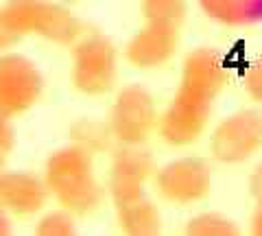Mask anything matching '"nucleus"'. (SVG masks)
I'll return each instance as SVG.
<instances>
[{"mask_svg":"<svg viewBox=\"0 0 262 236\" xmlns=\"http://www.w3.org/2000/svg\"><path fill=\"white\" fill-rule=\"evenodd\" d=\"M225 85V57L212 46L192 48L182 61L173 99L166 110L160 112V140L170 149H186L194 144L206 132L214 101Z\"/></svg>","mask_w":262,"mask_h":236,"instance_id":"nucleus-1","label":"nucleus"},{"mask_svg":"<svg viewBox=\"0 0 262 236\" xmlns=\"http://www.w3.org/2000/svg\"><path fill=\"white\" fill-rule=\"evenodd\" d=\"M15 146V127L13 118L0 112V160L5 156H9Z\"/></svg>","mask_w":262,"mask_h":236,"instance_id":"nucleus-19","label":"nucleus"},{"mask_svg":"<svg viewBox=\"0 0 262 236\" xmlns=\"http://www.w3.org/2000/svg\"><path fill=\"white\" fill-rule=\"evenodd\" d=\"M94 158L79 144H63L46 158L44 182L51 199L77 219L92 217L103 206L107 188L98 182Z\"/></svg>","mask_w":262,"mask_h":236,"instance_id":"nucleus-3","label":"nucleus"},{"mask_svg":"<svg viewBox=\"0 0 262 236\" xmlns=\"http://www.w3.org/2000/svg\"><path fill=\"white\" fill-rule=\"evenodd\" d=\"M77 232V217L68 212L66 208L42 210L39 219L35 221L33 234L37 236H72Z\"/></svg>","mask_w":262,"mask_h":236,"instance_id":"nucleus-17","label":"nucleus"},{"mask_svg":"<svg viewBox=\"0 0 262 236\" xmlns=\"http://www.w3.org/2000/svg\"><path fill=\"white\" fill-rule=\"evenodd\" d=\"M262 149V112L241 110L223 118L210 138V153L221 164H243Z\"/></svg>","mask_w":262,"mask_h":236,"instance_id":"nucleus-9","label":"nucleus"},{"mask_svg":"<svg viewBox=\"0 0 262 236\" xmlns=\"http://www.w3.org/2000/svg\"><path fill=\"white\" fill-rule=\"evenodd\" d=\"M68 138L72 144H79L81 149L90 151L92 156H101L105 151H112L116 142H114L112 129L107 120H98L94 116H81L68 127Z\"/></svg>","mask_w":262,"mask_h":236,"instance_id":"nucleus-14","label":"nucleus"},{"mask_svg":"<svg viewBox=\"0 0 262 236\" xmlns=\"http://www.w3.org/2000/svg\"><path fill=\"white\" fill-rule=\"evenodd\" d=\"M63 3H83V0H63Z\"/></svg>","mask_w":262,"mask_h":236,"instance_id":"nucleus-23","label":"nucleus"},{"mask_svg":"<svg viewBox=\"0 0 262 236\" xmlns=\"http://www.w3.org/2000/svg\"><path fill=\"white\" fill-rule=\"evenodd\" d=\"M251 234H256V236H262V203H258L256 210H253V214H251Z\"/></svg>","mask_w":262,"mask_h":236,"instance_id":"nucleus-22","label":"nucleus"},{"mask_svg":"<svg viewBox=\"0 0 262 236\" xmlns=\"http://www.w3.org/2000/svg\"><path fill=\"white\" fill-rule=\"evenodd\" d=\"M199 9L212 22L232 29L262 24V0H196Z\"/></svg>","mask_w":262,"mask_h":236,"instance_id":"nucleus-13","label":"nucleus"},{"mask_svg":"<svg viewBox=\"0 0 262 236\" xmlns=\"http://www.w3.org/2000/svg\"><path fill=\"white\" fill-rule=\"evenodd\" d=\"M13 232V214L0 203V236H9Z\"/></svg>","mask_w":262,"mask_h":236,"instance_id":"nucleus-21","label":"nucleus"},{"mask_svg":"<svg viewBox=\"0 0 262 236\" xmlns=\"http://www.w3.org/2000/svg\"><path fill=\"white\" fill-rule=\"evenodd\" d=\"M249 192L258 203H262V164H258L249 175Z\"/></svg>","mask_w":262,"mask_h":236,"instance_id":"nucleus-20","label":"nucleus"},{"mask_svg":"<svg viewBox=\"0 0 262 236\" xmlns=\"http://www.w3.org/2000/svg\"><path fill=\"white\" fill-rule=\"evenodd\" d=\"M158 123L160 110L146 85L129 83L116 92L107 116V125L116 144H146L158 134Z\"/></svg>","mask_w":262,"mask_h":236,"instance_id":"nucleus-5","label":"nucleus"},{"mask_svg":"<svg viewBox=\"0 0 262 236\" xmlns=\"http://www.w3.org/2000/svg\"><path fill=\"white\" fill-rule=\"evenodd\" d=\"M140 15L144 22L182 29L188 15V3L186 0H140Z\"/></svg>","mask_w":262,"mask_h":236,"instance_id":"nucleus-15","label":"nucleus"},{"mask_svg":"<svg viewBox=\"0 0 262 236\" xmlns=\"http://www.w3.org/2000/svg\"><path fill=\"white\" fill-rule=\"evenodd\" d=\"M155 168L158 164L146 144L114 146L107 173V197L112 206H120L146 195V184L153 182Z\"/></svg>","mask_w":262,"mask_h":236,"instance_id":"nucleus-8","label":"nucleus"},{"mask_svg":"<svg viewBox=\"0 0 262 236\" xmlns=\"http://www.w3.org/2000/svg\"><path fill=\"white\" fill-rule=\"evenodd\" d=\"M182 42V29L168 24L144 22L122 48V59L134 70L151 72L168 66Z\"/></svg>","mask_w":262,"mask_h":236,"instance_id":"nucleus-10","label":"nucleus"},{"mask_svg":"<svg viewBox=\"0 0 262 236\" xmlns=\"http://www.w3.org/2000/svg\"><path fill=\"white\" fill-rule=\"evenodd\" d=\"M243 81H245V92H247L249 99L253 103L262 105V57L249 63Z\"/></svg>","mask_w":262,"mask_h":236,"instance_id":"nucleus-18","label":"nucleus"},{"mask_svg":"<svg viewBox=\"0 0 262 236\" xmlns=\"http://www.w3.org/2000/svg\"><path fill=\"white\" fill-rule=\"evenodd\" d=\"M153 188L162 201L170 206H192L206 199L212 190V166L196 156H182L168 160L155 168Z\"/></svg>","mask_w":262,"mask_h":236,"instance_id":"nucleus-6","label":"nucleus"},{"mask_svg":"<svg viewBox=\"0 0 262 236\" xmlns=\"http://www.w3.org/2000/svg\"><path fill=\"white\" fill-rule=\"evenodd\" d=\"M118 230L127 236H158L162 232V212L146 195L114 206Z\"/></svg>","mask_w":262,"mask_h":236,"instance_id":"nucleus-12","label":"nucleus"},{"mask_svg":"<svg viewBox=\"0 0 262 236\" xmlns=\"http://www.w3.org/2000/svg\"><path fill=\"white\" fill-rule=\"evenodd\" d=\"M83 31V22L63 0H5L0 5V53L13 51L27 37L70 48Z\"/></svg>","mask_w":262,"mask_h":236,"instance_id":"nucleus-2","label":"nucleus"},{"mask_svg":"<svg viewBox=\"0 0 262 236\" xmlns=\"http://www.w3.org/2000/svg\"><path fill=\"white\" fill-rule=\"evenodd\" d=\"M72 48L70 85L83 96L110 94L118 83V48L98 31H83Z\"/></svg>","mask_w":262,"mask_h":236,"instance_id":"nucleus-4","label":"nucleus"},{"mask_svg":"<svg viewBox=\"0 0 262 236\" xmlns=\"http://www.w3.org/2000/svg\"><path fill=\"white\" fill-rule=\"evenodd\" d=\"M188 236H238L241 230L232 219L219 212H199L188 219L186 223Z\"/></svg>","mask_w":262,"mask_h":236,"instance_id":"nucleus-16","label":"nucleus"},{"mask_svg":"<svg viewBox=\"0 0 262 236\" xmlns=\"http://www.w3.org/2000/svg\"><path fill=\"white\" fill-rule=\"evenodd\" d=\"M44 75L31 57L5 51L0 53V112L11 118L27 114L44 94Z\"/></svg>","mask_w":262,"mask_h":236,"instance_id":"nucleus-7","label":"nucleus"},{"mask_svg":"<svg viewBox=\"0 0 262 236\" xmlns=\"http://www.w3.org/2000/svg\"><path fill=\"white\" fill-rule=\"evenodd\" d=\"M48 201H51V192L44 175L0 166V203L13 217L31 219L46 210Z\"/></svg>","mask_w":262,"mask_h":236,"instance_id":"nucleus-11","label":"nucleus"}]
</instances>
